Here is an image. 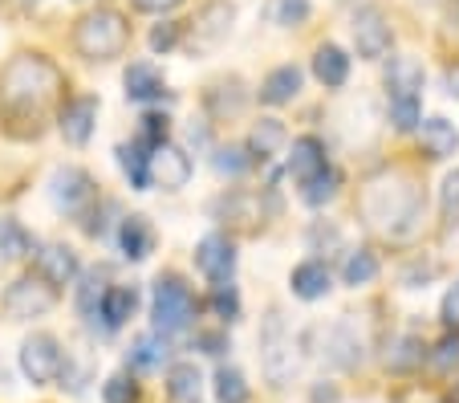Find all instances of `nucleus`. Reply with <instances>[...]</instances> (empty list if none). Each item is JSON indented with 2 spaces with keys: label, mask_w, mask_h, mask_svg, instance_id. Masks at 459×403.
Here are the masks:
<instances>
[{
  "label": "nucleus",
  "mask_w": 459,
  "mask_h": 403,
  "mask_svg": "<svg viewBox=\"0 0 459 403\" xmlns=\"http://www.w3.org/2000/svg\"><path fill=\"white\" fill-rule=\"evenodd\" d=\"M183 0H134V9L139 13H171V9H179Z\"/></svg>",
  "instance_id": "obj_44"
},
{
  "label": "nucleus",
  "mask_w": 459,
  "mask_h": 403,
  "mask_svg": "<svg viewBox=\"0 0 459 403\" xmlns=\"http://www.w3.org/2000/svg\"><path fill=\"white\" fill-rule=\"evenodd\" d=\"M443 322H447V326H459V281L447 290V298H443Z\"/></svg>",
  "instance_id": "obj_43"
},
{
  "label": "nucleus",
  "mask_w": 459,
  "mask_h": 403,
  "mask_svg": "<svg viewBox=\"0 0 459 403\" xmlns=\"http://www.w3.org/2000/svg\"><path fill=\"white\" fill-rule=\"evenodd\" d=\"M443 216L459 220V171H451V176L443 180Z\"/></svg>",
  "instance_id": "obj_42"
},
{
  "label": "nucleus",
  "mask_w": 459,
  "mask_h": 403,
  "mask_svg": "<svg viewBox=\"0 0 459 403\" xmlns=\"http://www.w3.org/2000/svg\"><path fill=\"white\" fill-rule=\"evenodd\" d=\"M301 82H305V74L297 70V66H277V70L264 78V86H260V98L269 106H285L301 94Z\"/></svg>",
  "instance_id": "obj_21"
},
{
  "label": "nucleus",
  "mask_w": 459,
  "mask_h": 403,
  "mask_svg": "<svg viewBox=\"0 0 459 403\" xmlns=\"http://www.w3.org/2000/svg\"><path fill=\"white\" fill-rule=\"evenodd\" d=\"M74 45L86 62H110V57H122L130 45V25L122 13L114 9H94L78 21L74 29Z\"/></svg>",
  "instance_id": "obj_3"
},
{
  "label": "nucleus",
  "mask_w": 459,
  "mask_h": 403,
  "mask_svg": "<svg viewBox=\"0 0 459 403\" xmlns=\"http://www.w3.org/2000/svg\"><path fill=\"white\" fill-rule=\"evenodd\" d=\"M260 367H264L273 387L293 383V375H297L293 334H289V322L281 310H269L264 322H260Z\"/></svg>",
  "instance_id": "obj_5"
},
{
  "label": "nucleus",
  "mask_w": 459,
  "mask_h": 403,
  "mask_svg": "<svg viewBox=\"0 0 459 403\" xmlns=\"http://www.w3.org/2000/svg\"><path fill=\"white\" fill-rule=\"evenodd\" d=\"M289 285H293V293L301 302H317L330 293V269L321 261H301L293 269V277H289Z\"/></svg>",
  "instance_id": "obj_22"
},
{
  "label": "nucleus",
  "mask_w": 459,
  "mask_h": 403,
  "mask_svg": "<svg viewBox=\"0 0 459 403\" xmlns=\"http://www.w3.org/2000/svg\"><path fill=\"white\" fill-rule=\"evenodd\" d=\"M122 82H126L130 102H155V98H163V74H159L155 66H147V62H134Z\"/></svg>",
  "instance_id": "obj_23"
},
{
  "label": "nucleus",
  "mask_w": 459,
  "mask_h": 403,
  "mask_svg": "<svg viewBox=\"0 0 459 403\" xmlns=\"http://www.w3.org/2000/svg\"><path fill=\"white\" fill-rule=\"evenodd\" d=\"M423 4H443V0H423Z\"/></svg>",
  "instance_id": "obj_48"
},
{
  "label": "nucleus",
  "mask_w": 459,
  "mask_h": 403,
  "mask_svg": "<svg viewBox=\"0 0 459 403\" xmlns=\"http://www.w3.org/2000/svg\"><path fill=\"white\" fill-rule=\"evenodd\" d=\"M195 269L212 281V285H228L236 269V245L224 237V232H212L195 245Z\"/></svg>",
  "instance_id": "obj_11"
},
{
  "label": "nucleus",
  "mask_w": 459,
  "mask_h": 403,
  "mask_svg": "<svg viewBox=\"0 0 459 403\" xmlns=\"http://www.w3.org/2000/svg\"><path fill=\"white\" fill-rule=\"evenodd\" d=\"M431 367L443 371V375H451V371L459 367V330L439 338V346H435V355H431Z\"/></svg>",
  "instance_id": "obj_37"
},
{
  "label": "nucleus",
  "mask_w": 459,
  "mask_h": 403,
  "mask_svg": "<svg viewBox=\"0 0 459 403\" xmlns=\"http://www.w3.org/2000/svg\"><path fill=\"white\" fill-rule=\"evenodd\" d=\"M147 176H151V184L163 188V192H179L191 180V155L183 147H175V143H163V147L151 151Z\"/></svg>",
  "instance_id": "obj_10"
},
{
  "label": "nucleus",
  "mask_w": 459,
  "mask_h": 403,
  "mask_svg": "<svg viewBox=\"0 0 459 403\" xmlns=\"http://www.w3.org/2000/svg\"><path fill=\"white\" fill-rule=\"evenodd\" d=\"M118 245L130 261H147V257L155 253V228L147 224V216H122Z\"/></svg>",
  "instance_id": "obj_18"
},
{
  "label": "nucleus",
  "mask_w": 459,
  "mask_h": 403,
  "mask_svg": "<svg viewBox=\"0 0 459 403\" xmlns=\"http://www.w3.org/2000/svg\"><path fill=\"white\" fill-rule=\"evenodd\" d=\"M204 346V351L208 355H224L228 351V342H224V334H200V338H195Z\"/></svg>",
  "instance_id": "obj_45"
},
{
  "label": "nucleus",
  "mask_w": 459,
  "mask_h": 403,
  "mask_svg": "<svg viewBox=\"0 0 459 403\" xmlns=\"http://www.w3.org/2000/svg\"><path fill=\"white\" fill-rule=\"evenodd\" d=\"M212 310H216L224 322H236L240 318V298H236V290H232V281L228 285H216L212 290Z\"/></svg>",
  "instance_id": "obj_39"
},
{
  "label": "nucleus",
  "mask_w": 459,
  "mask_h": 403,
  "mask_svg": "<svg viewBox=\"0 0 459 403\" xmlns=\"http://www.w3.org/2000/svg\"><path fill=\"white\" fill-rule=\"evenodd\" d=\"M49 196L61 212H74V216H78V212L94 200V180H90L82 167H61L49 180Z\"/></svg>",
  "instance_id": "obj_13"
},
{
  "label": "nucleus",
  "mask_w": 459,
  "mask_h": 403,
  "mask_svg": "<svg viewBox=\"0 0 459 403\" xmlns=\"http://www.w3.org/2000/svg\"><path fill=\"white\" fill-rule=\"evenodd\" d=\"M216 399L220 403H248V383L236 367H220L216 371Z\"/></svg>",
  "instance_id": "obj_34"
},
{
  "label": "nucleus",
  "mask_w": 459,
  "mask_h": 403,
  "mask_svg": "<svg viewBox=\"0 0 459 403\" xmlns=\"http://www.w3.org/2000/svg\"><path fill=\"white\" fill-rule=\"evenodd\" d=\"M285 139L289 135H285V123H281V118H260L248 135V151L260 155V159H273V155H281Z\"/></svg>",
  "instance_id": "obj_25"
},
{
  "label": "nucleus",
  "mask_w": 459,
  "mask_h": 403,
  "mask_svg": "<svg viewBox=\"0 0 459 403\" xmlns=\"http://www.w3.org/2000/svg\"><path fill=\"white\" fill-rule=\"evenodd\" d=\"M443 86H447L451 98H459V66H451V70L443 74Z\"/></svg>",
  "instance_id": "obj_46"
},
{
  "label": "nucleus",
  "mask_w": 459,
  "mask_h": 403,
  "mask_svg": "<svg viewBox=\"0 0 459 403\" xmlns=\"http://www.w3.org/2000/svg\"><path fill=\"white\" fill-rule=\"evenodd\" d=\"M325 355H330L338 367H346V371H354L358 363H362V338H358V330H354L350 318H342V322L325 334Z\"/></svg>",
  "instance_id": "obj_16"
},
{
  "label": "nucleus",
  "mask_w": 459,
  "mask_h": 403,
  "mask_svg": "<svg viewBox=\"0 0 459 403\" xmlns=\"http://www.w3.org/2000/svg\"><path fill=\"white\" fill-rule=\"evenodd\" d=\"M386 363H390V371H411L415 367V363H423V342L419 338H399L394 342V351L386 355Z\"/></svg>",
  "instance_id": "obj_36"
},
{
  "label": "nucleus",
  "mask_w": 459,
  "mask_h": 403,
  "mask_svg": "<svg viewBox=\"0 0 459 403\" xmlns=\"http://www.w3.org/2000/svg\"><path fill=\"white\" fill-rule=\"evenodd\" d=\"M354 45H358V57L366 62H378L386 57L390 49V21L382 17V9H358L354 13Z\"/></svg>",
  "instance_id": "obj_12"
},
{
  "label": "nucleus",
  "mask_w": 459,
  "mask_h": 403,
  "mask_svg": "<svg viewBox=\"0 0 459 403\" xmlns=\"http://www.w3.org/2000/svg\"><path fill=\"white\" fill-rule=\"evenodd\" d=\"M53 306H57V290L45 285L41 277H17L9 290H4V314H9L13 322L41 318V314H49Z\"/></svg>",
  "instance_id": "obj_8"
},
{
  "label": "nucleus",
  "mask_w": 459,
  "mask_h": 403,
  "mask_svg": "<svg viewBox=\"0 0 459 403\" xmlns=\"http://www.w3.org/2000/svg\"><path fill=\"white\" fill-rule=\"evenodd\" d=\"M139 143L143 147H163L167 143V118L163 114H147V118H143V131H139Z\"/></svg>",
  "instance_id": "obj_40"
},
{
  "label": "nucleus",
  "mask_w": 459,
  "mask_h": 403,
  "mask_svg": "<svg viewBox=\"0 0 459 403\" xmlns=\"http://www.w3.org/2000/svg\"><path fill=\"white\" fill-rule=\"evenodd\" d=\"M94 123H98V98H74V102H65V110H61V135H65V143H74V147L90 143Z\"/></svg>",
  "instance_id": "obj_15"
},
{
  "label": "nucleus",
  "mask_w": 459,
  "mask_h": 403,
  "mask_svg": "<svg viewBox=\"0 0 459 403\" xmlns=\"http://www.w3.org/2000/svg\"><path fill=\"white\" fill-rule=\"evenodd\" d=\"M167 391H171V399L179 403H195L204 391V375L195 363H175L171 375H167Z\"/></svg>",
  "instance_id": "obj_26"
},
{
  "label": "nucleus",
  "mask_w": 459,
  "mask_h": 403,
  "mask_svg": "<svg viewBox=\"0 0 459 403\" xmlns=\"http://www.w3.org/2000/svg\"><path fill=\"white\" fill-rule=\"evenodd\" d=\"M374 277H378V257L370 249H350L346 261H342V281L358 290V285H370Z\"/></svg>",
  "instance_id": "obj_27"
},
{
  "label": "nucleus",
  "mask_w": 459,
  "mask_h": 403,
  "mask_svg": "<svg viewBox=\"0 0 459 403\" xmlns=\"http://www.w3.org/2000/svg\"><path fill=\"white\" fill-rule=\"evenodd\" d=\"M33 253V237L17 220H0V261H21Z\"/></svg>",
  "instance_id": "obj_28"
},
{
  "label": "nucleus",
  "mask_w": 459,
  "mask_h": 403,
  "mask_svg": "<svg viewBox=\"0 0 459 403\" xmlns=\"http://www.w3.org/2000/svg\"><path fill=\"white\" fill-rule=\"evenodd\" d=\"M21 371H25V379L37 387L57 383L61 371H65L61 342L53 338V334H33V338H25L21 342Z\"/></svg>",
  "instance_id": "obj_7"
},
{
  "label": "nucleus",
  "mask_w": 459,
  "mask_h": 403,
  "mask_svg": "<svg viewBox=\"0 0 459 403\" xmlns=\"http://www.w3.org/2000/svg\"><path fill=\"white\" fill-rule=\"evenodd\" d=\"M102 399L106 403H139V383L130 375H110L102 383Z\"/></svg>",
  "instance_id": "obj_38"
},
{
  "label": "nucleus",
  "mask_w": 459,
  "mask_h": 403,
  "mask_svg": "<svg viewBox=\"0 0 459 403\" xmlns=\"http://www.w3.org/2000/svg\"><path fill=\"white\" fill-rule=\"evenodd\" d=\"M106 273L102 269H94V273H86L82 277V285H78V310L86 318H98V306H102V298H106Z\"/></svg>",
  "instance_id": "obj_32"
},
{
  "label": "nucleus",
  "mask_w": 459,
  "mask_h": 403,
  "mask_svg": "<svg viewBox=\"0 0 459 403\" xmlns=\"http://www.w3.org/2000/svg\"><path fill=\"white\" fill-rule=\"evenodd\" d=\"M37 269H41L45 285L61 290V285H70V281L78 277V253H74L70 245H45L41 253H37Z\"/></svg>",
  "instance_id": "obj_14"
},
{
  "label": "nucleus",
  "mask_w": 459,
  "mask_h": 403,
  "mask_svg": "<svg viewBox=\"0 0 459 403\" xmlns=\"http://www.w3.org/2000/svg\"><path fill=\"white\" fill-rule=\"evenodd\" d=\"M447 403H459V383L451 387V395H447Z\"/></svg>",
  "instance_id": "obj_47"
},
{
  "label": "nucleus",
  "mask_w": 459,
  "mask_h": 403,
  "mask_svg": "<svg viewBox=\"0 0 459 403\" xmlns=\"http://www.w3.org/2000/svg\"><path fill=\"white\" fill-rule=\"evenodd\" d=\"M338 188H342V176L333 167H325L321 176H313L309 184H301V200L309 204V208H321V204H330L333 196H338Z\"/></svg>",
  "instance_id": "obj_29"
},
{
  "label": "nucleus",
  "mask_w": 459,
  "mask_h": 403,
  "mask_svg": "<svg viewBox=\"0 0 459 403\" xmlns=\"http://www.w3.org/2000/svg\"><path fill=\"white\" fill-rule=\"evenodd\" d=\"M212 167H216L220 176H244L252 167V151L248 147H220L216 159H212Z\"/></svg>",
  "instance_id": "obj_35"
},
{
  "label": "nucleus",
  "mask_w": 459,
  "mask_h": 403,
  "mask_svg": "<svg viewBox=\"0 0 459 403\" xmlns=\"http://www.w3.org/2000/svg\"><path fill=\"white\" fill-rule=\"evenodd\" d=\"M362 208L366 224L378 228L382 237L390 241H411L423 224V212H427V196L407 171H382L374 176L370 184L362 188Z\"/></svg>",
  "instance_id": "obj_1"
},
{
  "label": "nucleus",
  "mask_w": 459,
  "mask_h": 403,
  "mask_svg": "<svg viewBox=\"0 0 459 403\" xmlns=\"http://www.w3.org/2000/svg\"><path fill=\"white\" fill-rule=\"evenodd\" d=\"M179 33H183V25H175V21H167V25H155V29H151V49H155V53L175 49V45H179Z\"/></svg>",
  "instance_id": "obj_41"
},
{
  "label": "nucleus",
  "mask_w": 459,
  "mask_h": 403,
  "mask_svg": "<svg viewBox=\"0 0 459 403\" xmlns=\"http://www.w3.org/2000/svg\"><path fill=\"white\" fill-rule=\"evenodd\" d=\"M151 322H155V334H183L191 322H195V298L183 285V277L167 273V277L155 281V298H151Z\"/></svg>",
  "instance_id": "obj_6"
},
{
  "label": "nucleus",
  "mask_w": 459,
  "mask_h": 403,
  "mask_svg": "<svg viewBox=\"0 0 459 403\" xmlns=\"http://www.w3.org/2000/svg\"><path fill=\"white\" fill-rule=\"evenodd\" d=\"M313 74H317L321 86H330V90L346 86V78H350L346 49H338V45H317V53H313Z\"/></svg>",
  "instance_id": "obj_20"
},
{
  "label": "nucleus",
  "mask_w": 459,
  "mask_h": 403,
  "mask_svg": "<svg viewBox=\"0 0 459 403\" xmlns=\"http://www.w3.org/2000/svg\"><path fill=\"white\" fill-rule=\"evenodd\" d=\"M419 143L431 159H451L459 151V131L447 118H427V123H419Z\"/></svg>",
  "instance_id": "obj_19"
},
{
  "label": "nucleus",
  "mask_w": 459,
  "mask_h": 403,
  "mask_svg": "<svg viewBox=\"0 0 459 403\" xmlns=\"http://www.w3.org/2000/svg\"><path fill=\"white\" fill-rule=\"evenodd\" d=\"M232 25H236L232 0H208L200 9V17L191 21V49L208 53V49H216V45H224L228 33H232Z\"/></svg>",
  "instance_id": "obj_9"
},
{
  "label": "nucleus",
  "mask_w": 459,
  "mask_h": 403,
  "mask_svg": "<svg viewBox=\"0 0 459 403\" xmlns=\"http://www.w3.org/2000/svg\"><path fill=\"white\" fill-rule=\"evenodd\" d=\"M325 147H321V139H313V135H301V139L293 143V155H289V171H293L297 184H309L313 176H321L325 171Z\"/></svg>",
  "instance_id": "obj_17"
},
{
  "label": "nucleus",
  "mask_w": 459,
  "mask_h": 403,
  "mask_svg": "<svg viewBox=\"0 0 459 403\" xmlns=\"http://www.w3.org/2000/svg\"><path fill=\"white\" fill-rule=\"evenodd\" d=\"M163 359H167L163 334H143V338L130 346V363H134V367H143V371L163 367Z\"/></svg>",
  "instance_id": "obj_31"
},
{
  "label": "nucleus",
  "mask_w": 459,
  "mask_h": 403,
  "mask_svg": "<svg viewBox=\"0 0 459 403\" xmlns=\"http://www.w3.org/2000/svg\"><path fill=\"white\" fill-rule=\"evenodd\" d=\"M386 94H390V123L399 131H415L419 118V98H423V66L415 57H394L386 66Z\"/></svg>",
  "instance_id": "obj_4"
},
{
  "label": "nucleus",
  "mask_w": 459,
  "mask_h": 403,
  "mask_svg": "<svg viewBox=\"0 0 459 403\" xmlns=\"http://www.w3.org/2000/svg\"><path fill=\"white\" fill-rule=\"evenodd\" d=\"M61 90V70L45 57V53H21L4 66L0 78V98L13 114H41L45 106L57 98Z\"/></svg>",
  "instance_id": "obj_2"
},
{
  "label": "nucleus",
  "mask_w": 459,
  "mask_h": 403,
  "mask_svg": "<svg viewBox=\"0 0 459 403\" xmlns=\"http://www.w3.org/2000/svg\"><path fill=\"white\" fill-rule=\"evenodd\" d=\"M134 306H139V293L130 290V285H110L106 298H102V306H98V318H106V326L118 330V326L134 314Z\"/></svg>",
  "instance_id": "obj_24"
},
{
  "label": "nucleus",
  "mask_w": 459,
  "mask_h": 403,
  "mask_svg": "<svg viewBox=\"0 0 459 403\" xmlns=\"http://www.w3.org/2000/svg\"><path fill=\"white\" fill-rule=\"evenodd\" d=\"M147 159L151 155H143V143H122L118 147V163H122V171H126V180H130V188H147L151 184V176H147Z\"/></svg>",
  "instance_id": "obj_30"
},
{
  "label": "nucleus",
  "mask_w": 459,
  "mask_h": 403,
  "mask_svg": "<svg viewBox=\"0 0 459 403\" xmlns=\"http://www.w3.org/2000/svg\"><path fill=\"white\" fill-rule=\"evenodd\" d=\"M269 21L281 29H297L309 21V0H273L269 4Z\"/></svg>",
  "instance_id": "obj_33"
}]
</instances>
